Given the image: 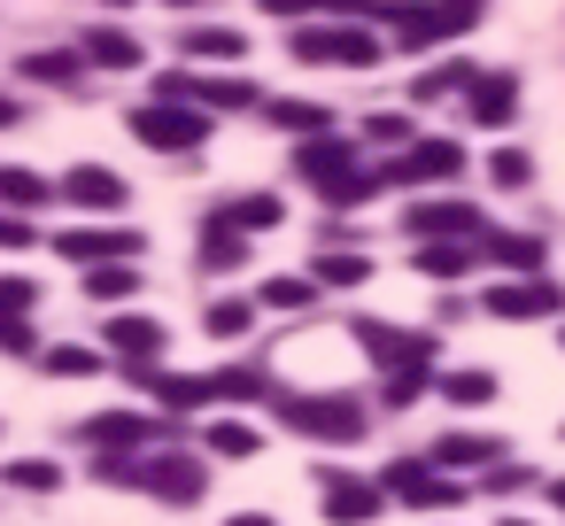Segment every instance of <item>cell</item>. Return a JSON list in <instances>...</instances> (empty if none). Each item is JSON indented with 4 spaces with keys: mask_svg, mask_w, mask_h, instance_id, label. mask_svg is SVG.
<instances>
[{
    "mask_svg": "<svg viewBox=\"0 0 565 526\" xmlns=\"http://www.w3.org/2000/svg\"><path fill=\"white\" fill-rule=\"evenodd\" d=\"M434 387H441V402H457V410H480V402L495 395V372H480V364H457V372H434Z\"/></svg>",
    "mask_w": 565,
    "mask_h": 526,
    "instance_id": "603a6c76",
    "label": "cell"
},
{
    "mask_svg": "<svg viewBox=\"0 0 565 526\" xmlns=\"http://www.w3.org/2000/svg\"><path fill=\"white\" fill-rule=\"evenodd\" d=\"M55 194H63L71 210H102V217H109V210H125V179H117V171H102V163H78Z\"/></svg>",
    "mask_w": 565,
    "mask_h": 526,
    "instance_id": "8fae6325",
    "label": "cell"
},
{
    "mask_svg": "<svg viewBox=\"0 0 565 526\" xmlns=\"http://www.w3.org/2000/svg\"><path fill=\"white\" fill-rule=\"evenodd\" d=\"M132 480H140L148 495H163V503H194V495L210 487V472H202L194 449H148V457H132Z\"/></svg>",
    "mask_w": 565,
    "mask_h": 526,
    "instance_id": "3957f363",
    "label": "cell"
},
{
    "mask_svg": "<svg viewBox=\"0 0 565 526\" xmlns=\"http://www.w3.org/2000/svg\"><path fill=\"white\" fill-rule=\"evenodd\" d=\"M495 457H503L495 433H441V441H434V464H441V472H472V464H495Z\"/></svg>",
    "mask_w": 565,
    "mask_h": 526,
    "instance_id": "ac0fdd59",
    "label": "cell"
},
{
    "mask_svg": "<svg viewBox=\"0 0 565 526\" xmlns=\"http://www.w3.org/2000/svg\"><path fill=\"white\" fill-rule=\"evenodd\" d=\"M472 78H480L472 63H441V71H426V78H418V101H441V94H472Z\"/></svg>",
    "mask_w": 565,
    "mask_h": 526,
    "instance_id": "f546056e",
    "label": "cell"
},
{
    "mask_svg": "<svg viewBox=\"0 0 565 526\" xmlns=\"http://www.w3.org/2000/svg\"><path fill=\"white\" fill-rule=\"evenodd\" d=\"M86 294H94V302H125V294H140V264H94V271H86Z\"/></svg>",
    "mask_w": 565,
    "mask_h": 526,
    "instance_id": "83f0119b",
    "label": "cell"
},
{
    "mask_svg": "<svg viewBox=\"0 0 565 526\" xmlns=\"http://www.w3.org/2000/svg\"><path fill=\"white\" fill-rule=\"evenodd\" d=\"M210 387H217L225 402H248V395H264V372H248V364H225V372H217Z\"/></svg>",
    "mask_w": 565,
    "mask_h": 526,
    "instance_id": "74e56055",
    "label": "cell"
},
{
    "mask_svg": "<svg viewBox=\"0 0 565 526\" xmlns=\"http://www.w3.org/2000/svg\"><path fill=\"white\" fill-rule=\"evenodd\" d=\"M480 310H488V318L526 325V318H550V310H557V287H550V279H503V287H495Z\"/></svg>",
    "mask_w": 565,
    "mask_h": 526,
    "instance_id": "9c48e42d",
    "label": "cell"
},
{
    "mask_svg": "<svg viewBox=\"0 0 565 526\" xmlns=\"http://www.w3.org/2000/svg\"><path fill=\"white\" fill-rule=\"evenodd\" d=\"M78 55H86V63H102V71H140V63H148V55H140V40H132V32H117V24H94V32L78 40Z\"/></svg>",
    "mask_w": 565,
    "mask_h": 526,
    "instance_id": "5bb4252c",
    "label": "cell"
},
{
    "mask_svg": "<svg viewBox=\"0 0 565 526\" xmlns=\"http://www.w3.org/2000/svg\"><path fill=\"white\" fill-rule=\"evenodd\" d=\"M0 248H32V225H24V217H9V210H0Z\"/></svg>",
    "mask_w": 565,
    "mask_h": 526,
    "instance_id": "f6af8a7d",
    "label": "cell"
},
{
    "mask_svg": "<svg viewBox=\"0 0 565 526\" xmlns=\"http://www.w3.org/2000/svg\"><path fill=\"white\" fill-rule=\"evenodd\" d=\"M40 364H47L55 379H94V372H102V356H94V348H71V341H63V348H47Z\"/></svg>",
    "mask_w": 565,
    "mask_h": 526,
    "instance_id": "d6a6232c",
    "label": "cell"
},
{
    "mask_svg": "<svg viewBox=\"0 0 565 526\" xmlns=\"http://www.w3.org/2000/svg\"><path fill=\"white\" fill-rule=\"evenodd\" d=\"M24 78H40V86H78V55H32Z\"/></svg>",
    "mask_w": 565,
    "mask_h": 526,
    "instance_id": "d590c367",
    "label": "cell"
},
{
    "mask_svg": "<svg viewBox=\"0 0 565 526\" xmlns=\"http://www.w3.org/2000/svg\"><path fill=\"white\" fill-rule=\"evenodd\" d=\"M426 9H434L441 40H449V32H472V24H480V0H426Z\"/></svg>",
    "mask_w": 565,
    "mask_h": 526,
    "instance_id": "f35d334b",
    "label": "cell"
},
{
    "mask_svg": "<svg viewBox=\"0 0 565 526\" xmlns=\"http://www.w3.org/2000/svg\"><path fill=\"white\" fill-rule=\"evenodd\" d=\"M279 217H287V210H279V194H241V202H233V210H217L210 225H225V233H271Z\"/></svg>",
    "mask_w": 565,
    "mask_h": 526,
    "instance_id": "44dd1931",
    "label": "cell"
},
{
    "mask_svg": "<svg viewBox=\"0 0 565 526\" xmlns=\"http://www.w3.org/2000/svg\"><path fill=\"white\" fill-rule=\"evenodd\" d=\"M264 117H271L279 132H295V140H318V132L333 125V117H326V109H310V101H264Z\"/></svg>",
    "mask_w": 565,
    "mask_h": 526,
    "instance_id": "4316f807",
    "label": "cell"
},
{
    "mask_svg": "<svg viewBox=\"0 0 565 526\" xmlns=\"http://www.w3.org/2000/svg\"><path fill=\"white\" fill-rule=\"evenodd\" d=\"M256 302H264V310H302V302H318V287H310V279H264Z\"/></svg>",
    "mask_w": 565,
    "mask_h": 526,
    "instance_id": "e575fe53",
    "label": "cell"
},
{
    "mask_svg": "<svg viewBox=\"0 0 565 526\" xmlns=\"http://www.w3.org/2000/svg\"><path fill=\"white\" fill-rule=\"evenodd\" d=\"M0 348L9 356H32L40 341H32V318H0Z\"/></svg>",
    "mask_w": 565,
    "mask_h": 526,
    "instance_id": "7bdbcfd3",
    "label": "cell"
},
{
    "mask_svg": "<svg viewBox=\"0 0 565 526\" xmlns=\"http://www.w3.org/2000/svg\"><path fill=\"white\" fill-rule=\"evenodd\" d=\"M287 418L310 441H364V410L349 395H302V402H287Z\"/></svg>",
    "mask_w": 565,
    "mask_h": 526,
    "instance_id": "5b68a950",
    "label": "cell"
},
{
    "mask_svg": "<svg viewBox=\"0 0 565 526\" xmlns=\"http://www.w3.org/2000/svg\"><path fill=\"white\" fill-rule=\"evenodd\" d=\"M550 503H557V511H565V480H557V487H550Z\"/></svg>",
    "mask_w": 565,
    "mask_h": 526,
    "instance_id": "c3c4849f",
    "label": "cell"
},
{
    "mask_svg": "<svg viewBox=\"0 0 565 526\" xmlns=\"http://www.w3.org/2000/svg\"><path fill=\"white\" fill-rule=\"evenodd\" d=\"M0 125H24V109H17L9 94H0Z\"/></svg>",
    "mask_w": 565,
    "mask_h": 526,
    "instance_id": "7dc6e473",
    "label": "cell"
},
{
    "mask_svg": "<svg viewBox=\"0 0 565 526\" xmlns=\"http://www.w3.org/2000/svg\"><path fill=\"white\" fill-rule=\"evenodd\" d=\"M132 140H148L156 155H186V148L210 140V117H202L194 101H148V109L132 117Z\"/></svg>",
    "mask_w": 565,
    "mask_h": 526,
    "instance_id": "7a4b0ae2",
    "label": "cell"
},
{
    "mask_svg": "<svg viewBox=\"0 0 565 526\" xmlns=\"http://www.w3.org/2000/svg\"><path fill=\"white\" fill-rule=\"evenodd\" d=\"M364 140H372V148H411V117H395V109H387V117H372V125H364Z\"/></svg>",
    "mask_w": 565,
    "mask_h": 526,
    "instance_id": "60d3db41",
    "label": "cell"
},
{
    "mask_svg": "<svg viewBox=\"0 0 565 526\" xmlns=\"http://www.w3.org/2000/svg\"><path fill=\"white\" fill-rule=\"evenodd\" d=\"M256 441H264V433L241 426V418H217V426H210V449H217V457H256Z\"/></svg>",
    "mask_w": 565,
    "mask_h": 526,
    "instance_id": "836d02e7",
    "label": "cell"
},
{
    "mask_svg": "<svg viewBox=\"0 0 565 526\" xmlns=\"http://www.w3.org/2000/svg\"><path fill=\"white\" fill-rule=\"evenodd\" d=\"M372 194H380V179H364V171H349V179H341V186H326L318 202H326V210H356V202H372Z\"/></svg>",
    "mask_w": 565,
    "mask_h": 526,
    "instance_id": "8d00e7d4",
    "label": "cell"
},
{
    "mask_svg": "<svg viewBox=\"0 0 565 526\" xmlns=\"http://www.w3.org/2000/svg\"><path fill=\"white\" fill-rule=\"evenodd\" d=\"M364 279H372V256H356V248L310 256V287H364Z\"/></svg>",
    "mask_w": 565,
    "mask_h": 526,
    "instance_id": "7402d4cb",
    "label": "cell"
},
{
    "mask_svg": "<svg viewBox=\"0 0 565 526\" xmlns=\"http://www.w3.org/2000/svg\"><path fill=\"white\" fill-rule=\"evenodd\" d=\"M140 248H148V240L125 233V225H71V233L55 240V256H63V264H86V271H94V264H132Z\"/></svg>",
    "mask_w": 565,
    "mask_h": 526,
    "instance_id": "277c9868",
    "label": "cell"
},
{
    "mask_svg": "<svg viewBox=\"0 0 565 526\" xmlns=\"http://www.w3.org/2000/svg\"><path fill=\"white\" fill-rule=\"evenodd\" d=\"M526 171H534V163H526L519 148H495V155H488V179H495V186H526Z\"/></svg>",
    "mask_w": 565,
    "mask_h": 526,
    "instance_id": "b9f144b4",
    "label": "cell"
},
{
    "mask_svg": "<svg viewBox=\"0 0 565 526\" xmlns=\"http://www.w3.org/2000/svg\"><path fill=\"white\" fill-rule=\"evenodd\" d=\"M318 9V0H264V17H279V24H302Z\"/></svg>",
    "mask_w": 565,
    "mask_h": 526,
    "instance_id": "ee69618b",
    "label": "cell"
},
{
    "mask_svg": "<svg viewBox=\"0 0 565 526\" xmlns=\"http://www.w3.org/2000/svg\"><path fill=\"white\" fill-rule=\"evenodd\" d=\"M248 40L225 32V24H186V63H241Z\"/></svg>",
    "mask_w": 565,
    "mask_h": 526,
    "instance_id": "ffe728a7",
    "label": "cell"
},
{
    "mask_svg": "<svg viewBox=\"0 0 565 526\" xmlns=\"http://www.w3.org/2000/svg\"><path fill=\"white\" fill-rule=\"evenodd\" d=\"M109 9H132V0H109Z\"/></svg>",
    "mask_w": 565,
    "mask_h": 526,
    "instance_id": "816d5d0a",
    "label": "cell"
},
{
    "mask_svg": "<svg viewBox=\"0 0 565 526\" xmlns=\"http://www.w3.org/2000/svg\"><path fill=\"white\" fill-rule=\"evenodd\" d=\"M248 264V240L241 233H225V225H210V248H202V271H241Z\"/></svg>",
    "mask_w": 565,
    "mask_h": 526,
    "instance_id": "4dcf8cb0",
    "label": "cell"
},
{
    "mask_svg": "<svg viewBox=\"0 0 565 526\" xmlns=\"http://www.w3.org/2000/svg\"><path fill=\"white\" fill-rule=\"evenodd\" d=\"M186 101L194 109H256V86H241V78H186Z\"/></svg>",
    "mask_w": 565,
    "mask_h": 526,
    "instance_id": "d4e9b609",
    "label": "cell"
},
{
    "mask_svg": "<svg viewBox=\"0 0 565 526\" xmlns=\"http://www.w3.org/2000/svg\"><path fill=\"white\" fill-rule=\"evenodd\" d=\"M55 186L40 179V171H24V163H9V171H0V210H9V217H24V210H40Z\"/></svg>",
    "mask_w": 565,
    "mask_h": 526,
    "instance_id": "cb8c5ba5",
    "label": "cell"
},
{
    "mask_svg": "<svg viewBox=\"0 0 565 526\" xmlns=\"http://www.w3.org/2000/svg\"><path fill=\"white\" fill-rule=\"evenodd\" d=\"M380 480H326V518L333 526H372L380 518Z\"/></svg>",
    "mask_w": 565,
    "mask_h": 526,
    "instance_id": "4fadbf2b",
    "label": "cell"
},
{
    "mask_svg": "<svg viewBox=\"0 0 565 526\" xmlns=\"http://www.w3.org/2000/svg\"><path fill=\"white\" fill-rule=\"evenodd\" d=\"M171 9H202V0H171Z\"/></svg>",
    "mask_w": 565,
    "mask_h": 526,
    "instance_id": "681fc988",
    "label": "cell"
},
{
    "mask_svg": "<svg viewBox=\"0 0 565 526\" xmlns=\"http://www.w3.org/2000/svg\"><path fill=\"white\" fill-rule=\"evenodd\" d=\"M457 171H465L457 140H411V155L395 163V179H457Z\"/></svg>",
    "mask_w": 565,
    "mask_h": 526,
    "instance_id": "2e32d148",
    "label": "cell"
},
{
    "mask_svg": "<svg viewBox=\"0 0 565 526\" xmlns=\"http://www.w3.org/2000/svg\"><path fill=\"white\" fill-rule=\"evenodd\" d=\"M519 109V78L511 71H480L472 78V125H511Z\"/></svg>",
    "mask_w": 565,
    "mask_h": 526,
    "instance_id": "9a60e30c",
    "label": "cell"
},
{
    "mask_svg": "<svg viewBox=\"0 0 565 526\" xmlns=\"http://www.w3.org/2000/svg\"><path fill=\"white\" fill-rule=\"evenodd\" d=\"M295 63L364 71V63H380V40H372L364 24H302V32H295Z\"/></svg>",
    "mask_w": 565,
    "mask_h": 526,
    "instance_id": "6da1fadb",
    "label": "cell"
},
{
    "mask_svg": "<svg viewBox=\"0 0 565 526\" xmlns=\"http://www.w3.org/2000/svg\"><path fill=\"white\" fill-rule=\"evenodd\" d=\"M403 225H411L418 240H480V210H472V202H411Z\"/></svg>",
    "mask_w": 565,
    "mask_h": 526,
    "instance_id": "8992f818",
    "label": "cell"
},
{
    "mask_svg": "<svg viewBox=\"0 0 565 526\" xmlns=\"http://www.w3.org/2000/svg\"><path fill=\"white\" fill-rule=\"evenodd\" d=\"M32 302H40V287H32L24 271H0V318H24Z\"/></svg>",
    "mask_w": 565,
    "mask_h": 526,
    "instance_id": "ab89813d",
    "label": "cell"
},
{
    "mask_svg": "<svg viewBox=\"0 0 565 526\" xmlns=\"http://www.w3.org/2000/svg\"><path fill=\"white\" fill-rule=\"evenodd\" d=\"M387 487H395L403 503H418V511H457V503H465V487H457L449 472H434V464H395Z\"/></svg>",
    "mask_w": 565,
    "mask_h": 526,
    "instance_id": "ba28073f",
    "label": "cell"
},
{
    "mask_svg": "<svg viewBox=\"0 0 565 526\" xmlns=\"http://www.w3.org/2000/svg\"><path fill=\"white\" fill-rule=\"evenodd\" d=\"M225 526H271V518H264V511H233Z\"/></svg>",
    "mask_w": 565,
    "mask_h": 526,
    "instance_id": "bcb514c9",
    "label": "cell"
},
{
    "mask_svg": "<svg viewBox=\"0 0 565 526\" xmlns=\"http://www.w3.org/2000/svg\"><path fill=\"white\" fill-rule=\"evenodd\" d=\"M480 256L519 279H542V240H526V233H480Z\"/></svg>",
    "mask_w": 565,
    "mask_h": 526,
    "instance_id": "e0dca14e",
    "label": "cell"
},
{
    "mask_svg": "<svg viewBox=\"0 0 565 526\" xmlns=\"http://www.w3.org/2000/svg\"><path fill=\"white\" fill-rule=\"evenodd\" d=\"M156 433H171V426H156L148 410H102V418H86V441H94V449H109V457H125V449H140V441H156Z\"/></svg>",
    "mask_w": 565,
    "mask_h": 526,
    "instance_id": "30bf717a",
    "label": "cell"
},
{
    "mask_svg": "<svg viewBox=\"0 0 565 526\" xmlns=\"http://www.w3.org/2000/svg\"><path fill=\"white\" fill-rule=\"evenodd\" d=\"M472 256H480V248L434 240V248H418V271H426V279H465V271H472Z\"/></svg>",
    "mask_w": 565,
    "mask_h": 526,
    "instance_id": "f1b7e54d",
    "label": "cell"
},
{
    "mask_svg": "<svg viewBox=\"0 0 565 526\" xmlns=\"http://www.w3.org/2000/svg\"><path fill=\"white\" fill-rule=\"evenodd\" d=\"M356 341H364L387 372H426V364H434V341H426V333H395V325H372V318H364Z\"/></svg>",
    "mask_w": 565,
    "mask_h": 526,
    "instance_id": "52a82bcc",
    "label": "cell"
},
{
    "mask_svg": "<svg viewBox=\"0 0 565 526\" xmlns=\"http://www.w3.org/2000/svg\"><path fill=\"white\" fill-rule=\"evenodd\" d=\"M256 325V302H241V294H225V302H210V333L217 341H241Z\"/></svg>",
    "mask_w": 565,
    "mask_h": 526,
    "instance_id": "1f68e13d",
    "label": "cell"
},
{
    "mask_svg": "<svg viewBox=\"0 0 565 526\" xmlns=\"http://www.w3.org/2000/svg\"><path fill=\"white\" fill-rule=\"evenodd\" d=\"M109 348H117L125 364H156L163 325H156V318H109Z\"/></svg>",
    "mask_w": 565,
    "mask_h": 526,
    "instance_id": "d6986e66",
    "label": "cell"
},
{
    "mask_svg": "<svg viewBox=\"0 0 565 526\" xmlns=\"http://www.w3.org/2000/svg\"><path fill=\"white\" fill-rule=\"evenodd\" d=\"M295 171L326 194V186H341L349 171H356V155H349V140H333V132H318V140H302V155H295Z\"/></svg>",
    "mask_w": 565,
    "mask_h": 526,
    "instance_id": "7c38bea8",
    "label": "cell"
},
{
    "mask_svg": "<svg viewBox=\"0 0 565 526\" xmlns=\"http://www.w3.org/2000/svg\"><path fill=\"white\" fill-rule=\"evenodd\" d=\"M495 526H526V518H495Z\"/></svg>",
    "mask_w": 565,
    "mask_h": 526,
    "instance_id": "f907efd6",
    "label": "cell"
},
{
    "mask_svg": "<svg viewBox=\"0 0 565 526\" xmlns=\"http://www.w3.org/2000/svg\"><path fill=\"white\" fill-rule=\"evenodd\" d=\"M0 487H24V495H55V487H63V464H47V457H17L9 472H0Z\"/></svg>",
    "mask_w": 565,
    "mask_h": 526,
    "instance_id": "484cf974",
    "label": "cell"
}]
</instances>
